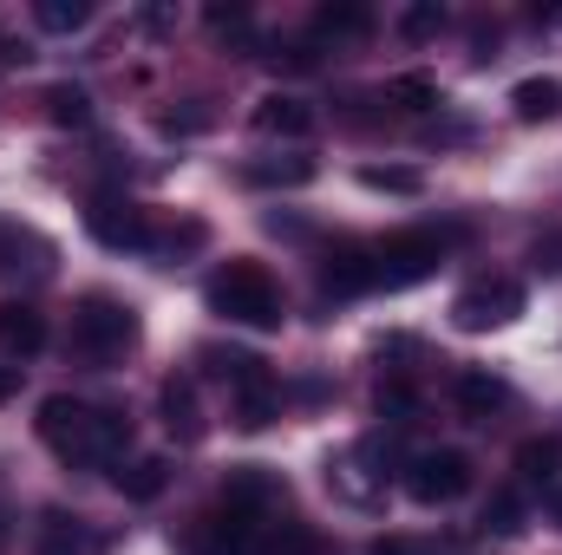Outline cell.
Here are the masks:
<instances>
[{"instance_id": "6da1fadb", "label": "cell", "mask_w": 562, "mask_h": 555, "mask_svg": "<svg viewBox=\"0 0 562 555\" xmlns=\"http://www.w3.org/2000/svg\"><path fill=\"white\" fill-rule=\"evenodd\" d=\"M40 438H46L66 464L99 471V464H119V457L132 451V418L112 412V406H86V399L53 393V399H40Z\"/></svg>"}, {"instance_id": "7a4b0ae2", "label": "cell", "mask_w": 562, "mask_h": 555, "mask_svg": "<svg viewBox=\"0 0 562 555\" xmlns=\"http://www.w3.org/2000/svg\"><path fill=\"white\" fill-rule=\"evenodd\" d=\"M210 307H216L223 320H236V327H281V287H276V275H269L262 262H249V256H236V262H223V269L210 275Z\"/></svg>"}, {"instance_id": "3957f363", "label": "cell", "mask_w": 562, "mask_h": 555, "mask_svg": "<svg viewBox=\"0 0 562 555\" xmlns=\"http://www.w3.org/2000/svg\"><path fill=\"white\" fill-rule=\"evenodd\" d=\"M138 347V307L119 301V294H86L72 307V353L92 360V366H112Z\"/></svg>"}, {"instance_id": "277c9868", "label": "cell", "mask_w": 562, "mask_h": 555, "mask_svg": "<svg viewBox=\"0 0 562 555\" xmlns=\"http://www.w3.org/2000/svg\"><path fill=\"white\" fill-rule=\"evenodd\" d=\"M524 314V281L517 275H477L471 287H458L451 301V320L464 333H491V327H510Z\"/></svg>"}, {"instance_id": "5b68a950", "label": "cell", "mask_w": 562, "mask_h": 555, "mask_svg": "<svg viewBox=\"0 0 562 555\" xmlns=\"http://www.w3.org/2000/svg\"><path fill=\"white\" fill-rule=\"evenodd\" d=\"M406 497L425 503V510H438V503H458L464 490H471V457L464 451H451V444H438V451H419V457H406Z\"/></svg>"}, {"instance_id": "8992f818", "label": "cell", "mask_w": 562, "mask_h": 555, "mask_svg": "<svg viewBox=\"0 0 562 555\" xmlns=\"http://www.w3.org/2000/svg\"><path fill=\"white\" fill-rule=\"evenodd\" d=\"M373 262H380V287H413L445 262V236L438 229H400V236L373 242Z\"/></svg>"}, {"instance_id": "52a82bcc", "label": "cell", "mask_w": 562, "mask_h": 555, "mask_svg": "<svg viewBox=\"0 0 562 555\" xmlns=\"http://www.w3.org/2000/svg\"><path fill=\"white\" fill-rule=\"evenodd\" d=\"M86 229L105 242V249H150V216H144L132 196H92L86 203Z\"/></svg>"}, {"instance_id": "ba28073f", "label": "cell", "mask_w": 562, "mask_h": 555, "mask_svg": "<svg viewBox=\"0 0 562 555\" xmlns=\"http://www.w3.org/2000/svg\"><path fill=\"white\" fill-rule=\"evenodd\" d=\"M223 503L243 510V517H281L288 510V484H281L276 471H262V464H236L223 477Z\"/></svg>"}, {"instance_id": "9c48e42d", "label": "cell", "mask_w": 562, "mask_h": 555, "mask_svg": "<svg viewBox=\"0 0 562 555\" xmlns=\"http://www.w3.org/2000/svg\"><path fill=\"white\" fill-rule=\"evenodd\" d=\"M53 275V242L26 223H0V281H46Z\"/></svg>"}, {"instance_id": "30bf717a", "label": "cell", "mask_w": 562, "mask_h": 555, "mask_svg": "<svg viewBox=\"0 0 562 555\" xmlns=\"http://www.w3.org/2000/svg\"><path fill=\"white\" fill-rule=\"evenodd\" d=\"M321 287L327 294H373L380 287V262H373V249H360V242H347V249H327L321 256Z\"/></svg>"}, {"instance_id": "8fae6325", "label": "cell", "mask_w": 562, "mask_h": 555, "mask_svg": "<svg viewBox=\"0 0 562 555\" xmlns=\"http://www.w3.org/2000/svg\"><path fill=\"white\" fill-rule=\"evenodd\" d=\"M46 347V314L33 301H0V353L7 360H33Z\"/></svg>"}, {"instance_id": "7c38bea8", "label": "cell", "mask_w": 562, "mask_h": 555, "mask_svg": "<svg viewBox=\"0 0 562 555\" xmlns=\"http://www.w3.org/2000/svg\"><path fill=\"white\" fill-rule=\"evenodd\" d=\"M451 399H458V412L471 418V424H491L497 412H510V386L497 380V373H458V386H451Z\"/></svg>"}, {"instance_id": "4fadbf2b", "label": "cell", "mask_w": 562, "mask_h": 555, "mask_svg": "<svg viewBox=\"0 0 562 555\" xmlns=\"http://www.w3.org/2000/svg\"><path fill=\"white\" fill-rule=\"evenodd\" d=\"M314 125H321V112L294 92H269L256 105V132H269V138H314Z\"/></svg>"}, {"instance_id": "5bb4252c", "label": "cell", "mask_w": 562, "mask_h": 555, "mask_svg": "<svg viewBox=\"0 0 562 555\" xmlns=\"http://www.w3.org/2000/svg\"><path fill=\"white\" fill-rule=\"evenodd\" d=\"M157 406H164V424H170V438H183V444H196L203 438V406H196V380H164V393H157Z\"/></svg>"}, {"instance_id": "9a60e30c", "label": "cell", "mask_w": 562, "mask_h": 555, "mask_svg": "<svg viewBox=\"0 0 562 555\" xmlns=\"http://www.w3.org/2000/svg\"><path fill=\"white\" fill-rule=\"evenodd\" d=\"M276 412H281V386H276V373L262 366L256 380L236 386V424L243 431H262V424H276Z\"/></svg>"}, {"instance_id": "2e32d148", "label": "cell", "mask_w": 562, "mask_h": 555, "mask_svg": "<svg viewBox=\"0 0 562 555\" xmlns=\"http://www.w3.org/2000/svg\"><path fill=\"white\" fill-rule=\"evenodd\" d=\"M33 555H92V530H86V517L46 510V517H40V550Z\"/></svg>"}, {"instance_id": "e0dca14e", "label": "cell", "mask_w": 562, "mask_h": 555, "mask_svg": "<svg viewBox=\"0 0 562 555\" xmlns=\"http://www.w3.org/2000/svg\"><path fill=\"white\" fill-rule=\"evenodd\" d=\"M314 33H321V39H367V33H373V7H360V0H327V7L314 13Z\"/></svg>"}, {"instance_id": "ac0fdd59", "label": "cell", "mask_w": 562, "mask_h": 555, "mask_svg": "<svg viewBox=\"0 0 562 555\" xmlns=\"http://www.w3.org/2000/svg\"><path fill=\"white\" fill-rule=\"evenodd\" d=\"M243 183H256V190H294V183H314V157H262V163H243Z\"/></svg>"}, {"instance_id": "d6986e66", "label": "cell", "mask_w": 562, "mask_h": 555, "mask_svg": "<svg viewBox=\"0 0 562 555\" xmlns=\"http://www.w3.org/2000/svg\"><path fill=\"white\" fill-rule=\"evenodd\" d=\"M164 484H170V464H164V457H132V464L119 471L125 503H150V497H164Z\"/></svg>"}, {"instance_id": "ffe728a7", "label": "cell", "mask_w": 562, "mask_h": 555, "mask_svg": "<svg viewBox=\"0 0 562 555\" xmlns=\"http://www.w3.org/2000/svg\"><path fill=\"white\" fill-rule=\"evenodd\" d=\"M557 105H562V86H557V79H524V86L510 92V112H517L524 125H537V118H557Z\"/></svg>"}, {"instance_id": "44dd1931", "label": "cell", "mask_w": 562, "mask_h": 555, "mask_svg": "<svg viewBox=\"0 0 562 555\" xmlns=\"http://www.w3.org/2000/svg\"><path fill=\"white\" fill-rule=\"evenodd\" d=\"M46 118L66 125V132H86L92 125V99L79 86H46Z\"/></svg>"}, {"instance_id": "7402d4cb", "label": "cell", "mask_w": 562, "mask_h": 555, "mask_svg": "<svg viewBox=\"0 0 562 555\" xmlns=\"http://www.w3.org/2000/svg\"><path fill=\"white\" fill-rule=\"evenodd\" d=\"M360 183H367V190H386V196H419L425 190V177L419 170H406V163H367Z\"/></svg>"}, {"instance_id": "603a6c76", "label": "cell", "mask_w": 562, "mask_h": 555, "mask_svg": "<svg viewBox=\"0 0 562 555\" xmlns=\"http://www.w3.org/2000/svg\"><path fill=\"white\" fill-rule=\"evenodd\" d=\"M557 457H562L557 438H530V444L517 451V477H524V484H550V477H557Z\"/></svg>"}, {"instance_id": "cb8c5ba5", "label": "cell", "mask_w": 562, "mask_h": 555, "mask_svg": "<svg viewBox=\"0 0 562 555\" xmlns=\"http://www.w3.org/2000/svg\"><path fill=\"white\" fill-rule=\"evenodd\" d=\"M386 99L406 105V112H431V105H445V99H438V79H425V72H400V79L386 86Z\"/></svg>"}, {"instance_id": "d4e9b609", "label": "cell", "mask_w": 562, "mask_h": 555, "mask_svg": "<svg viewBox=\"0 0 562 555\" xmlns=\"http://www.w3.org/2000/svg\"><path fill=\"white\" fill-rule=\"evenodd\" d=\"M33 20H40L46 33H79V26L92 20V7H86V0H40Z\"/></svg>"}, {"instance_id": "484cf974", "label": "cell", "mask_w": 562, "mask_h": 555, "mask_svg": "<svg viewBox=\"0 0 562 555\" xmlns=\"http://www.w3.org/2000/svg\"><path fill=\"white\" fill-rule=\"evenodd\" d=\"M484 530H491V536H517V530H524V497H517V490H497V497L484 503Z\"/></svg>"}, {"instance_id": "4316f807", "label": "cell", "mask_w": 562, "mask_h": 555, "mask_svg": "<svg viewBox=\"0 0 562 555\" xmlns=\"http://www.w3.org/2000/svg\"><path fill=\"white\" fill-rule=\"evenodd\" d=\"M438 26H445L438 7H406V13H400V33H406V39H431Z\"/></svg>"}, {"instance_id": "83f0119b", "label": "cell", "mask_w": 562, "mask_h": 555, "mask_svg": "<svg viewBox=\"0 0 562 555\" xmlns=\"http://www.w3.org/2000/svg\"><path fill=\"white\" fill-rule=\"evenodd\" d=\"M537 269H550V275H562V229H550V236H537Z\"/></svg>"}, {"instance_id": "f1b7e54d", "label": "cell", "mask_w": 562, "mask_h": 555, "mask_svg": "<svg viewBox=\"0 0 562 555\" xmlns=\"http://www.w3.org/2000/svg\"><path fill=\"white\" fill-rule=\"evenodd\" d=\"M210 125V112H170L164 118V132H203Z\"/></svg>"}, {"instance_id": "f546056e", "label": "cell", "mask_w": 562, "mask_h": 555, "mask_svg": "<svg viewBox=\"0 0 562 555\" xmlns=\"http://www.w3.org/2000/svg\"><path fill=\"white\" fill-rule=\"evenodd\" d=\"M367 555H425L419 543H406V536H386V543H373Z\"/></svg>"}, {"instance_id": "4dcf8cb0", "label": "cell", "mask_w": 562, "mask_h": 555, "mask_svg": "<svg viewBox=\"0 0 562 555\" xmlns=\"http://www.w3.org/2000/svg\"><path fill=\"white\" fill-rule=\"evenodd\" d=\"M13 393H20V366H0V406H7Z\"/></svg>"}, {"instance_id": "1f68e13d", "label": "cell", "mask_w": 562, "mask_h": 555, "mask_svg": "<svg viewBox=\"0 0 562 555\" xmlns=\"http://www.w3.org/2000/svg\"><path fill=\"white\" fill-rule=\"evenodd\" d=\"M0 543H7V517H0Z\"/></svg>"}, {"instance_id": "d6a6232c", "label": "cell", "mask_w": 562, "mask_h": 555, "mask_svg": "<svg viewBox=\"0 0 562 555\" xmlns=\"http://www.w3.org/2000/svg\"><path fill=\"white\" fill-rule=\"evenodd\" d=\"M557 523H562V497H557Z\"/></svg>"}]
</instances>
